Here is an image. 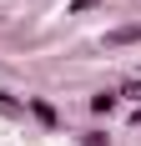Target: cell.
Instances as JSON below:
<instances>
[{
	"instance_id": "cell-1",
	"label": "cell",
	"mask_w": 141,
	"mask_h": 146,
	"mask_svg": "<svg viewBox=\"0 0 141 146\" xmlns=\"http://www.w3.org/2000/svg\"><path fill=\"white\" fill-rule=\"evenodd\" d=\"M30 111H35V121H41V126H61L56 106H51V101H41V96H30Z\"/></svg>"
},
{
	"instance_id": "cell-2",
	"label": "cell",
	"mask_w": 141,
	"mask_h": 146,
	"mask_svg": "<svg viewBox=\"0 0 141 146\" xmlns=\"http://www.w3.org/2000/svg\"><path fill=\"white\" fill-rule=\"evenodd\" d=\"M116 101H121L116 91H96V96H91V111H101V116H106V111H116Z\"/></svg>"
},
{
	"instance_id": "cell-3",
	"label": "cell",
	"mask_w": 141,
	"mask_h": 146,
	"mask_svg": "<svg viewBox=\"0 0 141 146\" xmlns=\"http://www.w3.org/2000/svg\"><path fill=\"white\" fill-rule=\"evenodd\" d=\"M111 45H131V40H141V25H126V30H116V35H106Z\"/></svg>"
},
{
	"instance_id": "cell-4",
	"label": "cell",
	"mask_w": 141,
	"mask_h": 146,
	"mask_svg": "<svg viewBox=\"0 0 141 146\" xmlns=\"http://www.w3.org/2000/svg\"><path fill=\"white\" fill-rule=\"evenodd\" d=\"M0 111H5V116H20V111H25V106L15 101V96H5V91H0Z\"/></svg>"
},
{
	"instance_id": "cell-5",
	"label": "cell",
	"mask_w": 141,
	"mask_h": 146,
	"mask_svg": "<svg viewBox=\"0 0 141 146\" xmlns=\"http://www.w3.org/2000/svg\"><path fill=\"white\" fill-rule=\"evenodd\" d=\"M116 96H121V101H141V81H126V86L116 91Z\"/></svg>"
},
{
	"instance_id": "cell-6",
	"label": "cell",
	"mask_w": 141,
	"mask_h": 146,
	"mask_svg": "<svg viewBox=\"0 0 141 146\" xmlns=\"http://www.w3.org/2000/svg\"><path fill=\"white\" fill-rule=\"evenodd\" d=\"M101 0H70V15H81V10H96Z\"/></svg>"
},
{
	"instance_id": "cell-7",
	"label": "cell",
	"mask_w": 141,
	"mask_h": 146,
	"mask_svg": "<svg viewBox=\"0 0 141 146\" xmlns=\"http://www.w3.org/2000/svg\"><path fill=\"white\" fill-rule=\"evenodd\" d=\"M81 146H106V136H96V131H86V141Z\"/></svg>"
}]
</instances>
